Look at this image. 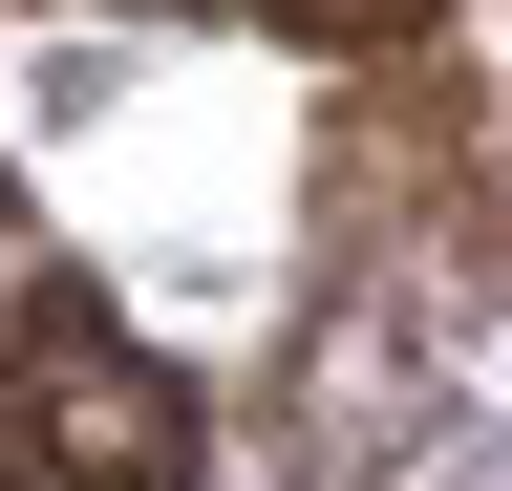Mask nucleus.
Segmentation results:
<instances>
[{
  "label": "nucleus",
  "instance_id": "f257e3e1",
  "mask_svg": "<svg viewBox=\"0 0 512 491\" xmlns=\"http://www.w3.org/2000/svg\"><path fill=\"white\" fill-rule=\"evenodd\" d=\"M192 470H214V427L128 342V299L43 278L22 321H0V491H192Z\"/></svg>",
  "mask_w": 512,
  "mask_h": 491
},
{
  "label": "nucleus",
  "instance_id": "f03ea898",
  "mask_svg": "<svg viewBox=\"0 0 512 491\" xmlns=\"http://www.w3.org/2000/svg\"><path fill=\"white\" fill-rule=\"evenodd\" d=\"M192 22H256V43H342V65H406L427 0H192Z\"/></svg>",
  "mask_w": 512,
  "mask_h": 491
}]
</instances>
